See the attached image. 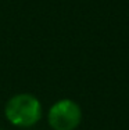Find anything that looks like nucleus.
Instances as JSON below:
<instances>
[{
  "instance_id": "f03ea898",
  "label": "nucleus",
  "mask_w": 129,
  "mask_h": 130,
  "mask_svg": "<svg viewBox=\"0 0 129 130\" xmlns=\"http://www.w3.org/2000/svg\"><path fill=\"white\" fill-rule=\"evenodd\" d=\"M82 119L81 107L69 98H63L50 107L47 122L53 130H75Z\"/></svg>"
},
{
  "instance_id": "7ed1b4c3",
  "label": "nucleus",
  "mask_w": 129,
  "mask_h": 130,
  "mask_svg": "<svg viewBox=\"0 0 129 130\" xmlns=\"http://www.w3.org/2000/svg\"><path fill=\"white\" fill-rule=\"evenodd\" d=\"M0 130H2V129H0Z\"/></svg>"
},
{
  "instance_id": "f257e3e1",
  "label": "nucleus",
  "mask_w": 129,
  "mask_h": 130,
  "mask_svg": "<svg viewBox=\"0 0 129 130\" xmlns=\"http://www.w3.org/2000/svg\"><path fill=\"white\" fill-rule=\"evenodd\" d=\"M42 104L33 94L21 93L7 101L4 115L17 127H31L42 119Z\"/></svg>"
}]
</instances>
